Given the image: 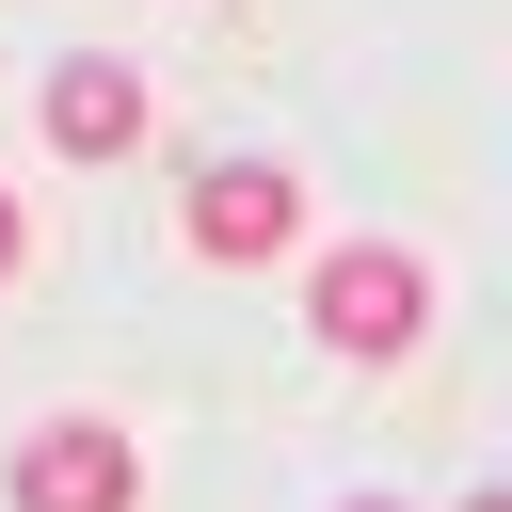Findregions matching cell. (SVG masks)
I'll list each match as a JSON object with an SVG mask.
<instances>
[{"mask_svg": "<svg viewBox=\"0 0 512 512\" xmlns=\"http://www.w3.org/2000/svg\"><path fill=\"white\" fill-rule=\"evenodd\" d=\"M352 512H400V496H352Z\"/></svg>", "mask_w": 512, "mask_h": 512, "instance_id": "cell-6", "label": "cell"}, {"mask_svg": "<svg viewBox=\"0 0 512 512\" xmlns=\"http://www.w3.org/2000/svg\"><path fill=\"white\" fill-rule=\"evenodd\" d=\"M464 512H512V496H464Z\"/></svg>", "mask_w": 512, "mask_h": 512, "instance_id": "cell-7", "label": "cell"}, {"mask_svg": "<svg viewBox=\"0 0 512 512\" xmlns=\"http://www.w3.org/2000/svg\"><path fill=\"white\" fill-rule=\"evenodd\" d=\"M304 336L352 352V368H400V352L432 336V272H416L400 240H336V256L304 272Z\"/></svg>", "mask_w": 512, "mask_h": 512, "instance_id": "cell-1", "label": "cell"}, {"mask_svg": "<svg viewBox=\"0 0 512 512\" xmlns=\"http://www.w3.org/2000/svg\"><path fill=\"white\" fill-rule=\"evenodd\" d=\"M0 496H16V512H128V496H144V448H128L112 416H32L16 464H0Z\"/></svg>", "mask_w": 512, "mask_h": 512, "instance_id": "cell-2", "label": "cell"}, {"mask_svg": "<svg viewBox=\"0 0 512 512\" xmlns=\"http://www.w3.org/2000/svg\"><path fill=\"white\" fill-rule=\"evenodd\" d=\"M176 240H192L208 272H256V256L304 240V176H288V160H208L192 208H176Z\"/></svg>", "mask_w": 512, "mask_h": 512, "instance_id": "cell-3", "label": "cell"}, {"mask_svg": "<svg viewBox=\"0 0 512 512\" xmlns=\"http://www.w3.org/2000/svg\"><path fill=\"white\" fill-rule=\"evenodd\" d=\"M144 112H160L144 64H112V48H64V64H48V144H64V160H128Z\"/></svg>", "mask_w": 512, "mask_h": 512, "instance_id": "cell-4", "label": "cell"}, {"mask_svg": "<svg viewBox=\"0 0 512 512\" xmlns=\"http://www.w3.org/2000/svg\"><path fill=\"white\" fill-rule=\"evenodd\" d=\"M16 272H32V208L0 192V288H16Z\"/></svg>", "mask_w": 512, "mask_h": 512, "instance_id": "cell-5", "label": "cell"}]
</instances>
